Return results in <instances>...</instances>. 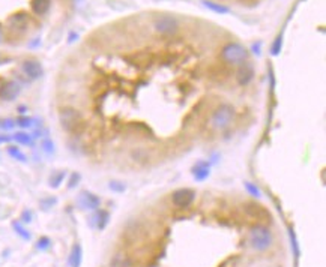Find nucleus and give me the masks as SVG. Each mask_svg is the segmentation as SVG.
Instances as JSON below:
<instances>
[{"mask_svg":"<svg viewBox=\"0 0 326 267\" xmlns=\"http://www.w3.org/2000/svg\"><path fill=\"white\" fill-rule=\"evenodd\" d=\"M59 123L62 126V129L71 135H80L84 128H86V122L83 114L74 108V107H62L59 110Z\"/></svg>","mask_w":326,"mask_h":267,"instance_id":"f257e3e1","label":"nucleus"},{"mask_svg":"<svg viewBox=\"0 0 326 267\" xmlns=\"http://www.w3.org/2000/svg\"><path fill=\"white\" fill-rule=\"evenodd\" d=\"M221 59L227 65L239 66L248 62V50L239 42H228L221 50Z\"/></svg>","mask_w":326,"mask_h":267,"instance_id":"f03ea898","label":"nucleus"},{"mask_svg":"<svg viewBox=\"0 0 326 267\" xmlns=\"http://www.w3.org/2000/svg\"><path fill=\"white\" fill-rule=\"evenodd\" d=\"M272 231L266 227V225H262V224H257L251 228L250 231V243L251 246L255 249V251H266L268 248H271L272 245Z\"/></svg>","mask_w":326,"mask_h":267,"instance_id":"7ed1b4c3","label":"nucleus"},{"mask_svg":"<svg viewBox=\"0 0 326 267\" xmlns=\"http://www.w3.org/2000/svg\"><path fill=\"white\" fill-rule=\"evenodd\" d=\"M235 116H236V111H235V107L233 105H230V104H221L212 113V116H211V125H212V128H215L218 131H223V129H227L233 123Z\"/></svg>","mask_w":326,"mask_h":267,"instance_id":"20e7f679","label":"nucleus"},{"mask_svg":"<svg viewBox=\"0 0 326 267\" xmlns=\"http://www.w3.org/2000/svg\"><path fill=\"white\" fill-rule=\"evenodd\" d=\"M153 27L158 33L161 35H175L179 29V23H177V18L170 15V14H162V15H158L153 21Z\"/></svg>","mask_w":326,"mask_h":267,"instance_id":"39448f33","label":"nucleus"},{"mask_svg":"<svg viewBox=\"0 0 326 267\" xmlns=\"http://www.w3.org/2000/svg\"><path fill=\"white\" fill-rule=\"evenodd\" d=\"M21 93V84L15 80H8L0 84V99L5 102H12Z\"/></svg>","mask_w":326,"mask_h":267,"instance_id":"423d86ee","label":"nucleus"},{"mask_svg":"<svg viewBox=\"0 0 326 267\" xmlns=\"http://www.w3.org/2000/svg\"><path fill=\"white\" fill-rule=\"evenodd\" d=\"M194 200H196V191L191 188H180V189H176L172 194V201L179 209H185V207L191 206Z\"/></svg>","mask_w":326,"mask_h":267,"instance_id":"0eeeda50","label":"nucleus"},{"mask_svg":"<svg viewBox=\"0 0 326 267\" xmlns=\"http://www.w3.org/2000/svg\"><path fill=\"white\" fill-rule=\"evenodd\" d=\"M77 203L83 210H98L101 206V198L90 191H83L77 197Z\"/></svg>","mask_w":326,"mask_h":267,"instance_id":"6e6552de","label":"nucleus"},{"mask_svg":"<svg viewBox=\"0 0 326 267\" xmlns=\"http://www.w3.org/2000/svg\"><path fill=\"white\" fill-rule=\"evenodd\" d=\"M21 71L29 80H38L44 75V68L42 65L35 60V59H27L21 65Z\"/></svg>","mask_w":326,"mask_h":267,"instance_id":"1a4fd4ad","label":"nucleus"},{"mask_svg":"<svg viewBox=\"0 0 326 267\" xmlns=\"http://www.w3.org/2000/svg\"><path fill=\"white\" fill-rule=\"evenodd\" d=\"M254 78V68L250 63H242L239 65V69L236 71V81L239 86H248Z\"/></svg>","mask_w":326,"mask_h":267,"instance_id":"9d476101","label":"nucleus"},{"mask_svg":"<svg viewBox=\"0 0 326 267\" xmlns=\"http://www.w3.org/2000/svg\"><path fill=\"white\" fill-rule=\"evenodd\" d=\"M193 176H194V179L197 180V182H203V180H206L207 177H209V174H211V164L209 162H206V161H199L194 167H193Z\"/></svg>","mask_w":326,"mask_h":267,"instance_id":"9b49d317","label":"nucleus"},{"mask_svg":"<svg viewBox=\"0 0 326 267\" xmlns=\"http://www.w3.org/2000/svg\"><path fill=\"white\" fill-rule=\"evenodd\" d=\"M108 221H110V213L104 209H98V210H95V215L92 218V225L102 231L107 227Z\"/></svg>","mask_w":326,"mask_h":267,"instance_id":"f8f14e48","label":"nucleus"},{"mask_svg":"<svg viewBox=\"0 0 326 267\" xmlns=\"http://www.w3.org/2000/svg\"><path fill=\"white\" fill-rule=\"evenodd\" d=\"M51 8V0H30V9L35 15H45Z\"/></svg>","mask_w":326,"mask_h":267,"instance_id":"ddd939ff","label":"nucleus"},{"mask_svg":"<svg viewBox=\"0 0 326 267\" xmlns=\"http://www.w3.org/2000/svg\"><path fill=\"white\" fill-rule=\"evenodd\" d=\"M81 261H83V249L81 246L76 243L69 252V257H68V266L69 267H80L81 266Z\"/></svg>","mask_w":326,"mask_h":267,"instance_id":"4468645a","label":"nucleus"},{"mask_svg":"<svg viewBox=\"0 0 326 267\" xmlns=\"http://www.w3.org/2000/svg\"><path fill=\"white\" fill-rule=\"evenodd\" d=\"M245 210L247 213L252 216V218H259V219H268L271 218V215L260 206V204H254V203H248L245 206Z\"/></svg>","mask_w":326,"mask_h":267,"instance_id":"2eb2a0df","label":"nucleus"},{"mask_svg":"<svg viewBox=\"0 0 326 267\" xmlns=\"http://www.w3.org/2000/svg\"><path fill=\"white\" fill-rule=\"evenodd\" d=\"M110 267H132V260L125 252H118L113 255Z\"/></svg>","mask_w":326,"mask_h":267,"instance_id":"dca6fc26","label":"nucleus"},{"mask_svg":"<svg viewBox=\"0 0 326 267\" xmlns=\"http://www.w3.org/2000/svg\"><path fill=\"white\" fill-rule=\"evenodd\" d=\"M27 23H29V17H27L26 12H17L12 17H9V26H11V29H21V30H25Z\"/></svg>","mask_w":326,"mask_h":267,"instance_id":"f3484780","label":"nucleus"},{"mask_svg":"<svg viewBox=\"0 0 326 267\" xmlns=\"http://www.w3.org/2000/svg\"><path fill=\"white\" fill-rule=\"evenodd\" d=\"M203 6L207 8L209 11L215 12V14H228L230 9L227 8L226 5H221V3H217V2H211V0H201Z\"/></svg>","mask_w":326,"mask_h":267,"instance_id":"a211bd4d","label":"nucleus"},{"mask_svg":"<svg viewBox=\"0 0 326 267\" xmlns=\"http://www.w3.org/2000/svg\"><path fill=\"white\" fill-rule=\"evenodd\" d=\"M11 138H12L15 143L23 144V146H30V144L33 143V137H32V134L25 132V131H18V132H15Z\"/></svg>","mask_w":326,"mask_h":267,"instance_id":"6ab92c4d","label":"nucleus"},{"mask_svg":"<svg viewBox=\"0 0 326 267\" xmlns=\"http://www.w3.org/2000/svg\"><path fill=\"white\" fill-rule=\"evenodd\" d=\"M66 177V171H54L49 179V185L53 189H57Z\"/></svg>","mask_w":326,"mask_h":267,"instance_id":"aec40b11","label":"nucleus"},{"mask_svg":"<svg viewBox=\"0 0 326 267\" xmlns=\"http://www.w3.org/2000/svg\"><path fill=\"white\" fill-rule=\"evenodd\" d=\"M6 152H8V155H9L11 158L17 159V161H20V162H27V156L20 150V147L8 146Z\"/></svg>","mask_w":326,"mask_h":267,"instance_id":"412c9836","label":"nucleus"},{"mask_svg":"<svg viewBox=\"0 0 326 267\" xmlns=\"http://www.w3.org/2000/svg\"><path fill=\"white\" fill-rule=\"evenodd\" d=\"M12 227H14V231H15V233H17L21 239H25V240H30V239H32V234L26 230L25 227H23L20 222H14V224H12Z\"/></svg>","mask_w":326,"mask_h":267,"instance_id":"4be33fe9","label":"nucleus"},{"mask_svg":"<svg viewBox=\"0 0 326 267\" xmlns=\"http://www.w3.org/2000/svg\"><path fill=\"white\" fill-rule=\"evenodd\" d=\"M15 126H18L21 129H29L33 126V119L29 116H20L18 119H15Z\"/></svg>","mask_w":326,"mask_h":267,"instance_id":"5701e85b","label":"nucleus"},{"mask_svg":"<svg viewBox=\"0 0 326 267\" xmlns=\"http://www.w3.org/2000/svg\"><path fill=\"white\" fill-rule=\"evenodd\" d=\"M289 237H290V245H292V249H293V254L296 257H299L301 251H299V245H298V240H296V234L293 231V228L289 230Z\"/></svg>","mask_w":326,"mask_h":267,"instance_id":"b1692460","label":"nucleus"},{"mask_svg":"<svg viewBox=\"0 0 326 267\" xmlns=\"http://www.w3.org/2000/svg\"><path fill=\"white\" fill-rule=\"evenodd\" d=\"M281 48H283V33H280L275 38L272 47H271V54L272 56H278L281 53Z\"/></svg>","mask_w":326,"mask_h":267,"instance_id":"393cba45","label":"nucleus"},{"mask_svg":"<svg viewBox=\"0 0 326 267\" xmlns=\"http://www.w3.org/2000/svg\"><path fill=\"white\" fill-rule=\"evenodd\" d=\"M244 186H245V189L248 191V194H251L252 197H257V198H260V189L257 188V185H254V183H251V182H244Z\"/></svg>","mask_w":326,"mask_h":267,"instance_id":"a878e982","label":"nucleus"},{"mask_svg":"<svg viewBox=\"0 0 326 267\" xmlns=\"http://www.w3.org/2000/svg\"><path fill=\"white\" fill-rule=\"evenodd\" d=\"M41 149L47 153V155H53L54 153V143L51 141L50 138H45L41 141Z\"/></svg>","mask_w":326,"mask_h":267,"instance_id":"bb28decb","label":"nucleus"},{"mask_svg":"<svg viewBox=\"0 0 326 267\" xmlns=\"http://www.w3.org/2000/svg\"><path fill=\"white\" fill-rule=\"evenodd\" d=\"M108 188L111 189V191H114V192H118V194H121V192H124L126 189V186L124 183H121V182H118V180H111L110 183H108Z\"/></svg>","mask_w":326,"mask_h":267,"instance_id":"cd10ccee","label":"nucleus"},{"mask_svg":"<svg viewBox=\"0 0 326 267\" xmlns=\"http://www.w3.org/2000/svg\"><path fill=\"white\" fill-rule=\"evenodd\" d=\"M56 203H57V198H56V197H47V198L41 200V207H42L44 210H49V209H51Z\"/></svg>","mask_w":326,"mask_h":267,"instance_id":"c85d7f7f","label":"nucleus"},{"mask_svg":"<svg viewBox=\"0 0 326 267\" xmlns=\"http://www.w3.org/2000/svg\"><path fill=\"white\" fill-rule=\"evenodd\" d=\"M80 180H81V174H80V173H73V174L69 176L68 188H69V189H74V188H77V185L80 183Z\"/></svg>","mask_w":326,"mask_h":267,"instance_id":"c756f323","label":"nucleus"},{"mask_svg":"<svg viewBox=\"0 0 326 267\" xmlns=\"http://www.w3.org/2000/svg\"><path fill=\"white\" fill-rule=\"evenodd\" d=\"M51 246V240H50V237H41L38 242H36V248L39 249V251H47L49 248Z\"/></svg>","mask_w":326,"mask_h":267,"instance_id":"7c9ffc66","label":"nucleus"},{"mask_svg":"<svg viewBox=\"0 0 326 267\" xmlns=\"http://www.w3.org/2000/svg\"><path fill=\"white\" fill-rule=\"evenodd\" d=\"M14 128H15V120H12V119H0V129L11 131Z\"/></svg>","mask_w":326,"mask_h":267,"instance_id":"2f4dec72","label":"nucleus"},{"mask_svg":"<svg viewBox=\"0 0 326 267\" xmlns=\"http://www.w3.org/2000/svg\"><path fill=\"white\" fill-rule=\"evenodd\" d=\"M251 50H252V53H254V54L260 56V54H262V42H254V44H252V47H251Z\"/></svg>","mask_w":326,"mask_h":267,"instance_id":"473e14b6","label":"nucleus"},{"mask_svg":"<svg viewBox=\"0 0 326 267\" xmlns=\"http://www.w3.org/2000/svg\"><path fill=\"white\" fill-rule=\"evenodd\" d=\"M21 219H23V222H32V212L30 210H25L23 213H21Z\"/></svg>","mask_w":326,"mask_h":267,"instance_id":"72a5a7b5","label":"nucleus"},{"mask_svg":"<svg viewBox=\"0 0 326 267\" xmlns=\"http://www.w3.org/2000/svg\"><path fill=\"white\" fill-rule=\"evenodd\" d=\"M12 138L11 137H8V135H0V144L2 143H8V141H11Z\"/></svg>","mask_w":326,"mask_h":267,"instance_id":"f704fd0d","label":"nucleus"},{"mask_svg":"<svg viewBox=\"0 0 326 267\" xmlns=\"http://www.w3.org/2000/svg\"><path fill=\"white\" fill-rule=\"evenodd\" d=\"M3 41V32H2V27H0V42Z\"/></svg>","mask_w":326,"mask_h":267,"instance_id":"c9c22d12","label":"nucleus"},{"mask_svg":"<svg viewBox=\"0 0 326 267\" xmlns=\"http://www.w3.org/2000/svg\"><path fill=\"white\" fill-rule=\"evenodd\" d=\"M18 110H20V113H26V107H20Z\"/></svg>","mask_w":326,"mask_h":267,"instance_id":"e433bc0d","label":"nucleus"}]
</instances>
